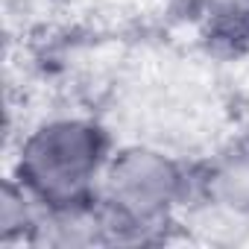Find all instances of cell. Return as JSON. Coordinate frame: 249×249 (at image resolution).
I'll use <instances>...</instances> for the list:
<instances>
[{"label": "cell", "instance_id": "cell-1", "mask_svg": "<svg viewBox=\"0 0 249 249\" xmlns=\"http://www.w3.org/2000/svg\"><path fill=\"white\" fill-rule=\"evenodd\" d=\"M97 199L114 243H153L194 199V170L156 147H120L103 170Z\"/></svg>", "mask_w": 249, "mask_h": 249}, {"label": "cell", "instance_id": "cell-6", "mask_svg": "<svg viewBox=\"0 0 249 249\" xmlns=\"http://www.w3.org/2000/svg\"><path fill=\"white\" fill-rule=\"evenodd\" d=\"M243 141H246V144H249V123H246V135H243Z\"/></svg>", "mask_w": 249, "mask_h": 249}, {"label": "cell", "instance_id": "cell-5", "mask_svg": "<svg viewBox=\"0 0 249 249\" xmlns=\"http://www.w3.org/2000/svg\"><path fill=\"white\" fill-rule=\"evenodd\" d=\"M44 208L47 205L30 188L9 176L3 182V194H0V240L3 246H33Z\"/></svg>", "mask_w": 249, "mask_h": 249}, {"label": "cell", "instance_id": "cell-3", "mask_svg": "<svg viewBox=\"0 0 249 249\" xmlns=\"http://www.w3.org/2000/svg\"><path fill=\"white\" fill-rule=\"evenodd\" d=\"M194 199L231 223H249V144L240 141L194 167Z\"/></svg>", "mask_w": 249, "mask_h": 249}, {"label": "cell", "instance_id": "cell-4", "mask_svg": "<svg viewBox=\"0 0 249 249\" xmlns=\"http://www.w3.org/2000/svg\"><path fill=\"white\" fill-rule=\"evenodd\" d=\"M202 41L220 59L249 53V0H211L202 15Z\"/></svg>", "mask_w": 249, "mask_h": 249}, {"label": "cell", "instance_id": "cell-2", "mask_svg": "<svg viewBox=\"0 0 249 249\" xmlns=\"http://www.w3.org/2000/svg\"><path fill=\"white\" fill-rule=\"evenodd\" d=\"M114 147L108 132L91 117L41 120L18 147L12 176L47 208L97 196V185Z\"/></svg>", "mask_w": 249, "mask_h": 249}]
</instances>
